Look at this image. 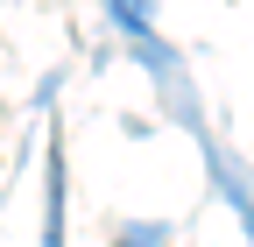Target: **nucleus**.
<instances>
[]
</instances>
